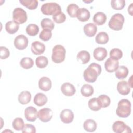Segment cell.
<instances>
[{
  "mask_svg": "<svg viewBox=\"0 0 133 133\" xmlns=\"http://www.w3.org/2000/svg\"><path fill=\"white\" fill-rule=\"evenodd\" d=\"M101 72L100 65L96 63H91L84 72V79L88 83H94Z\"/></svg>",
  "mask_w": 133,
  "mask_h": 133,
  "instance_id": "obj_1",
  "label": "cell"
},
{
  "mask_svg": "<svg viewBox=\"0 0 133 133\" xmlns=\"http://www.w3.org/2000/svg\"><path fill=\"white\" fill-rule=\"evenodd\" d=\"M116 113L118 116L122 118H126L131 113V103L126 99H123L119 101L116 110Z\"/></svg>",
  "mask_w": 133,
  "mask_h": 133,
  "instance_id": "obj_2",
  "label": "cell"
},
{
  "mask_svg": "<svg viewBox=\"0 0 133 133\" xmlns=\"http://www.w3.org/2000/svg\"><path fill=\"white\" fill-rule=\"evenodd\" d=\"M66 50L65 48L61 45H57L52 48L51 59L55 63H60L62 62L65 58Z\"/></svg>",
  "mask_w": 133,
  "mask_h": 133,
  "instance_id": "obj_3",
  "label": "cell"
},
{
  "mask_svg": "<svg viewBox=\"0 0 133 133\" xmlns=\"http://www.w3.org/2000/svg\"><path fill=\"white\" fill-rule=\"evenodd\" d=\"M125 19L123 15L119 13L114 14L109 22V26L114 31L122 30L124 23Z\"/></svg>",
  "mask_w": 133,
  "mask_h": 133,
  "instance_id": "obj_4",
  "label": "cell"
},
{
  "mask_svg": "<svg viewBox=\"0 0 133 133\" xmlns=\"http://www.w3.org/2000/svg\"><path fill=\"white\" fill-rule=\"evenodd\" d=\"M42 12L46 15H54L61 11L60 6L56 3H47L44 4L41 8Z\"/></svg>",
  "mask_w": 133,
  "mask_h": 133,
  "instance_id": "obj_5",
  "label": "cell"
},
{
  "mask_svg": "<svg viewBox=\"0 0 133 133\" xmlns=\"http://www.w3.org/2000/svg\"><path fill=\"white\" fill-rule=\"evenodd\" d=\"M14 21L18 24H22L25 22L28 19L26 11L21 8H16L12 13Z\"/></svg>",
  "mask_w": 133,
  "mask_h": 133,
  "instance_id": "obj_6",
  "label": "cell"
},
{
  "mask_svg": "<svg viewBox=\"0 0 133 133\" xmlns=\"http://www.w3.org/2000/svg\"><path fill=\"white\" fill-rule=\"evenodd\" d=\"M112 129L113 131L116 133L131 132L130 127L127 126L125 123L121 121H115L112 125Z\"/></svg>",
  "mask_w": 133,
  "mask_h": 133,
  "instance_id": "obj_7",
  "label": "cell"
},
{
  "mask_svg": "<svg viewBox=\"0 0 133 133\" xmlns=\"http://www.w3.org/2000/svg\"><path fill=\"white\" fill-rule=\"evenodd\" d=\"M52 115L53 112L51 109L48 108H44L39 110L37 117L43 122H48L52 118Z\"/></svg>",
  "mask_w": 133,
  "mask_h": 133,
  "instance_id": "obj_8",
  "label": "cell"
},
{
  "mask_svg": "<svg viewBox=\"0 0 133 133\" xmlns=\"http://www.w3.org/2000/svg\"><path fill=\"white\" fill-rule=\"evenodd\" d=\"M14 46L19 50L25 49L28 45V38L23 34L18 35L14 39Z\"/></svg>",
  "mask_w": 133,
  "mask_h": 133,
  "instance_id": "obj_9",
  "label": "cell"
},
{
  "mask_svg": "<svg viewBox=\"0 0 133 133\" xmlns=\"http://www.w3.org/2000/svg\"><path fill=\"white\" fill-rule=\"evenodd\" d=\"M61 121L65 124H69L72 122L74 119V114L72 110L66 109L63 110L60 114Z\"/></svg>",
  "mask_w": 133,
  "mask_h": 133,
  "instance_id": "obj_10",
  "label": "cell"
},
{
  "mask_svg": "<svg viewBox=\"0 0 133 133\" xmlns=\"http://www.w3.org/2000/svg\"><path fill=\"white\" fill-rule=\"evenodd\" d=\"M37 114L36 109L32 106L28 107L25 109L24 116L28 121L34 122L37 117Z\"/></svg>",
  "mask_w": 133,
  "mask_h": 133,
  "instance_id": "obj_11",
  "label": "cell"
},
{
  "mask_svg": "<svg viewBox=\"0 0 133 133\" xmlns=\"http://www.w3.org/2000/svg\"><path fill=\"white\" fill-rule=\"evenodd\" d=\"M119 66V62L118 60L112 58H108L104 63V67L106 71L109 73L115 72Z\"/></svg>",
  "mask_w": 133,
  "mask_h": 133,
  "instance_id": "obj_12",
  "label": "cell"
},
{
  "mask_svg": "<svg viewBox=\"0 0 133 133\" xmlns=\"http://www.w3.org/2000/svg\"><path fill=\"white\" fill-rule=\"evenodd\" d=\"M61 91L62 94L68 97L72 96L76 92L75 87L72 84L66 82L63 83L61 86Z\"/></svg>",
  "mask_w": 133,
  "mask_h": 133,
  "instance_id": "obj_13",
  "label": "cell"
},
{
  "mask_svg": "<svg viewBox=\"0 0 133 133\" xmlns=\"http://www.w3.org/2000/svg\"><path fill=\"white\" fill-rule=\"evenodd\" d=\"M45 50V46L43 43L39 41H34L32 43L31 51L33 54L39 55L44 53Z\"/></svg>",
  "mask_w": 133,
  "mask_h": 133,
  "instance_id": "obj_14",
  "label": "cell"
},
{
  "mask_svg": "<svg viewBox=\"0 0 133 133\" xmlns=\"http://www.w3.org/2000/svg\"><path fill=\"white\" fill-rule=\"evenodd\" d=\"M51 81L48 77L44 76L39 79L38 86L41 90L44 91H48L51 89Z\"/></svg>",
  "mask_w": 133,
  "mask_h": 133,
  "instance_id": "obj_15",
  "label": "cell"
},
{
  "mask_svg": "<svg viewBox=\"0 0 133 133\" xmlns=\"http://www.w3.org/2000/svg\"><path fill=\"white\" fill-rule=\"evenodd\" d=\"M93 56L98 61L103 60L107 56V50L104 47H99L95 48L93 52Z\"/></svg>",
  "mask_w": 133,
  "mask_h": 133,
  "instance_id": "obj_16",
  "label": "cell"
},
{
  "mask_svg": "<svg viewBox=\"0 0 133 133\" xmlns=\"http://www.w3.org/2000/svg\"><path fill=\"white\" fill-rule=\"evenodd\" d=\"M97 31L96 25L92 23H89L84 26V32L86 36L91 37L95 36Z\"/></svg>",
  "mask_w": 133,
  "mask_h": 133,
  "instance_id": "obj_17",
  "label": "cell"
},
{
  "mask_svg": "<svg viewBox=\"0 0 133 133\" xmlns=\"http://www.w3.org/2000/svg\"><path fill=\"white\" fill-rule=\"evenodd\" d=\"M117 90L122 95H127L130 91V88L125 81H122L118 83L117 85Z\"/></svg>",
  "mask_w": 133,
  "mask_h": 133,
  "instance_id": "obj_18",
  "label": "cell"
},
{
  "mask_svg": "<svg viewBox=\"0 0 133 133\" xmlns=\"http://www.w3.org/2000/svg\"><path fill=\"white\" fill-rule=\"evenodd\" d=\"M90 16L88 10L85 8H81L77 11L76 17L77 19L81 22H85L89 19Z\"/></svg>",
  "mask_w": 133,
  "mask_h": 133,
  "instance_id": "obj_19",
  "label": "cell"
},
{
  "mask_svg": "<svg viewBox=\"0 0 133 133\" xmlns=\"http://www.w3.org/2000/svg\"><path fill=\"white\" fill-rule=\"evenodd\" d=\"M33 101L35 105L38 107L43 106L47 102V97L45 94L39 92L35 95Z\"/></svg>",
  "mask_w": 133,
  "mask_h": 133,
  "instance_id": "obj_20",
  "label": "cell"
},
{
  "mask_svg": "<svg viewBox=\"0 0 133 133\" xmlns=\"http://www.w3.org/2000/svg\"><path fill=\"white\" fill-rule=\"evenodd\" d=\"M31 94L28 91H23L18 96V101L22 105L26 104L31 100Z\"/></svg>",
  "mask_w": 133,
  "mask_h": 133,
  "instance_id": "obj_21",
  "label": "cell"
},
{
  "mask_svg": "<svg viewBox=\"0 0 133 133\" xmlns=\"http://www.w3.org/2000/svg\"><path fill=\"white\" fill-rule=\"evenodd\" d=\"M5 29L7 33L10 34H13L18 31L19 25L14 21H9L6 23Z\"/></svg>",
  "mask_w": 133,
  "mask_h": 133,
  "instance_id": "obj_22",
  "label": "cell"
},
{
  "mask_svg": "<svg viewBox=\"0 0 133 133\" xmlns=\"http://www.w3.org/2000/svg\"><path fill=\"white\" fill-rule=\"evenodd\" d=\"M90 59V54L86 50H82L77 55V60L82 64H86L89 61Z\"/></svg>",
  "mask_w": 133,
  "mask_h": 133,
  "instance_id": "obj_23",
  "label": "cell"
},
{
  "mask_svg": "<svg viewBox=\"0 0 133 133\" xmlns=\"http://www.w3.org/2000/svg\"><path fill=\"white\" fill-rule=\"evenodd\" d=\"M97 125L96 122L91 119H86L83 124L84 129L88 132H94L97 129Z\"/></svg>",
  "mask_w": 133,
  "mask_h": 133,
  "instance_id": "obj_24",
  "label": "cell"
},
{
  "mask_svg": "<svg viewBox=\"0 0 133 133\" xmlns=\"http://www.w3.org/2000/svg\"><path fill=\"white\" fill-rule=\"evenodd\" d=\"M107 20L106 15L102 12H98L96 13L93 17L94 22L98 25H102L105 23Z\"/></svg>",
  "mask_w": 133,
  "mask_h": 133,
  "instance_id": "obj_25",
  "label": "cell"
},
{
  "mask_svg": "<svg viewBox=\"0 0 133 133\" xmlns=\"http://www.w3.org/2000/svg\"><path fill=\"white\" fill-rule=\"evenodd\" d=\"M115 72L116 77L119 79H123L127 76L128 69L125 66L121 65L118 67L117 69Z\"/></svg>",
  "mask_w": 133,
  "mask_h": 133,
  "instance_id": "obj_26",
  "label": "cell"
},
{
  "mask_svg": "<svg viewBox=\"0 0 133 133\" xmlns=\"http://www.w3.org/2000/svg\"><path fill=\"white\" fill-rule=\"evenodd\" d=\"M108 34L104 32H99L95 37L96 42L99 44H105L109 41Z\"/></svg>",
  "mask_w": 133,
  "mask_h": 133,
  "instance_id": "obj_27",
  "label": "cell"
},
{
  "mask_svg": "<svg viewBox=\"0 0 133 133\" xmlns=\"http://www.w3.org/2000/svg\"><path fill=\"white\" fill-rule=\"evenodd\" d=\"M89 108L93 111H98L101 109V106L98 98H93L88 102Z\"/></svg>",
  "mask_w": 133,
  "mask_h": 133,
  "instance_id": "obj_28",
  "label": "cell"
},
{
  "mask_svg": "<svg viewBox=\"0 0 133 133\" xmlns=\"http://www.w3.org/2000/svg\"><path fill=\"white\" fill-rule=\"evenodd\" d=\"M19 2L23 6L30 10L35 9L38 6V1L37 0H20Z\"/></svg>",
  "mask_w": 133,
  "mask_h": 133,
  "instance_id": "obj_29",
  "label": "cell"
},
{
  "mask_svg": "<svg viewBox=\"0 0 133 133\" xmlns=\"http://www.w3.org/2000/svg\"><path fill=\"white\" fill-rule=\"evenodd\" d=\"M81 94L85 97H90L94 93V88L90 85L87 84H84L81 87Z\"/></svg>",
  "mask_w": 133,
  "mask_h": 133,
  "instance_id": "obj_30",
  "label": "cell"
},
{
  "mask_svg": "<svg viewBox=\"0 0 133 133\" xmlns=\"http://www.w3.org/2000/svg\"><path fill=\"white\" fill-rule=\"evenodd\" d=\"M39 31V27L35 24H30L26 28V33L31 36L36 35L38 33Z\"/></svg>",
  "mask_w": 133,
  "mask_h": 133,
  "instance_id": "obj_31",
  "label": "cell"
},
{
  "mask_svg": "<svg viewBox=\"0 0 133 133\" xmlns=\"http://www.w3.org/2000/svg\"><path fill=\"white\" fill-rule=\"evenodd\" d=\"M20 64L22 68L25 69H29L33 66L34 61L32 59L28 57L23 58L20 62Z\"/></svg>",
  "mask_w": 133,
  "mask_h": 133,
  "instance_id": "obj_32",
  "label": "cell"
},
{
  "mask_svg": "<svg viewBox=\"0 0 133 133\" xmlns=\"http://www.w3.org/2000/svg\"><path fill=\"white\" fill-rule=\"evenodd\" d=\"M41 25L43 29H48L52 31L54 29L53 21L49 18H44L41 21Z\"/></svg>",
  "mask_w": 133,
  "mask_h": 133,
  "instance_id": "obj_33",
  "label": "cell"
},
{
  "mask_svg": "<svg viewBox=\"0 0 133 133\" xmlns=\"http://www.w3.org/2000/svg\"><path fill=\"white\" fill-rule=\"evenodd\" d=\"M35 63L37 68L43 69L48 65V60L45 56H39L36 58L35 60Z\"/></svg>",
  "mask_w": 133,
  "mask_h": 133,
  "instance_id": "obj_34",
  "label": "cell"
},
{
  "mask_svg": "<svg viewBox=\"0 0 133 133\" xmlns=\"http://www.w3.org/2000/svg\"><path fill=\"white\" fill-rule=\"evenodd\" d=\"M79 8V7L76 4H71L67 7V12L71 17H76L77 12Z\"/></svg>",
  "mask_w": 133,
  "mask_h": 133,
  "instance_id": "obj_35",
  "label": "cell"
},
{
  "mask_svg": "<svg viewBox=\"0 0 133 133\" xmlns=\"http://www.w3.org/2000/svg\"><path fill=\"white\" fill-rule=\"evenodd\" d=\"M98 99L99 101L101 108H105L110 105L111 100L109 96L106 95H101L99 96Z\"/></svg>",
  "mask_w": 133,
  "mask_h": 133,
  "instance_id": "obj_36",
  "label": "cell"
},
{
  "mask_svg": "<svg viewBox=\"0 0 133 133\" xmlns=\"http://www.w3.org/2000/svg\"><path fill=\"white\" fill-rule=\"evenodd\" d=\"M12 125L14 129L18 131L22 130L24 126L23 119L20 117H17L15 118L12 122Z\"/></svg>",
  "mask_w": 133,
  "mask_h": 133,
  "instance_id": "obj_37",
  "label": "cell"
},
{
  "mask_svg": "<svg viewBox=\"0 0 133 133\" xmlns=\"http://www.w3.org/2000/svg\"><path fill=\"white\" fill-rule=\"evenodd\" d=\"M111 5L114 9L122 10L125 6V1L124 0H112Z\"/></svg>",
  "mask_w": 133,
  "mask_h": 133,
  "instance_id": "obj_38",
  "label": "cell"
},
{
  "mask_svg": "<svg viewBox=\"0 0 133 133\" xmlns=\"http://www.w3.org/2000/svg\"><path fill=\"white\" fill-rule=\"evenodd\" d=\"M110 58H112L114 59L118 60L121 59L123 57V52L122 51L117 48H113L110 52Z\"/></svg>",
  "mask_w": 133,
  "mask_h": 133,
  "instance_id": "obj_39",
  "label": "cell"
},
{
  "mask_svg": "<svg viewBox=\"0 0 133 133\" xmlns=\"http://www.w3.org/2000/svg\"><path fill=\"white\" fill-rule=\"evenodd\" d=\"M39 38L43 41H49L51 36V31L48 29H43L39 34Z\"/></svg>",
  "mask_w": 133,
  "mask_h": 133,
  "instance_id": "obj_40",
  "label": "cell"
},
{
  "mask_svg": "<svg viewBox=\"0 0 133 133\" xmlns=\"http://www.w3.org/2000/svg\"><path fill=\"white\" fill-rule=\"evenodd\" d=\"M52 19L57 23H62L65 21L66 16L61 11L53 15Z\"/></svg>",
  "mask_w": 133,
  "mask_h": 133,
  "instance_id": "obj_41",
  "label": "cell"
},
{
  "mask_svg": "<svg viewBox=\"0 0 133 133\" xmlns=\"http://www.w3.org/2000/svg\"><path fill=\"white\" fill-rule=\"evenodd\" d=\"M22 132L23 133H35L36 132V128L32 124H26L22 129Z\"/></svg>",
  "mask_w": 133,
  "mask_h": 133,
  "instance_id": "obj_42",
  "label": "cell"
},
{
  "mask_svg": "<svg viewBox=\"0 0 133 133\" xmlns=\"http://www.w3.org/2000/svg\"><path fill=\"white\" fill-rule=\"evenodd\" d=\"M0 54L1 59H6L8 58L10 55V52L8 49L4 46H1L0 47Z\"/></svg>",
  "mask_w": 133,
  "mask_h": 133,
  "instance_id": "obj_43",
  "label": "cell"
},
{
  "mask_svg": "<svg viewBox=\"0 0 133 133\" xmlns=\"http://www.w3.org/2000/svg\"><path fill=\"white\" fill-rule=\"evenodd\" d=\"M128 12L130 15H132V3H131L128 8Z\"/></svg>",
  "mask_w": 133,
  "mask_h": 133,
  "instance_id": "obj_44",
  "label": "cell"
},
{
  "mask_svg": "<svg viewBox=\"0 0 133 133\" xmlns=\"http://www.w3.org/2000/svg\"><path fill=\"white\" fill-rule=\"evenodd\" d=\"M132 76L131 75L130 76V77L129 78V79H128V85H129V86L130 87V88H132Z\"/></svg>",
  "mask_w": 133,
  "mask_h": 133,
  "instance_id": "obj_45",
  "label": "cell"
},
{
  "mask_svg": "<svg viewBox=\"0 0 133 133\" xmlns=\"http://www.w3.org/2000/svg\"><path fill=\"white\" fill-rule=\"evenodd\" d=\"M83 2H85V3H90V2H92V1H83Z\"/></svg>",
  "mask_w": 133,
  "mask_h": 133,
  "instance_id": "obj_46",
  "label": "cell"
}]
</instances>
